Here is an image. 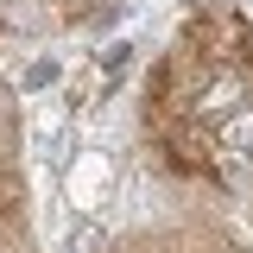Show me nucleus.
<instances>
[{"label":"nucleus","instance_id":"1","mask_svg":"<svg viewBox=\"0 0 253 253\" xmlns=\"http://www.w3.org/2000/svg\"><path fill=\"white\" fill-rule=\"evenodd\" d=\"M101 190H108V158H101V152H89L76 171H70V203H83V209H89Z\"/></svg>","mask_w":253,"mask_h":253},{"label":"nucleus","instance_id":"2","mask_svg":"<svg viewBox=\"0 0 253 253\" xmlns=\"http://www.w3.org/2000/svg\"><path fill=\"white\" fill-rule=\"evenodd\" d=\"M51 76H57V70H51V63H32L26 76H19V83H26V89H51Z\"/></svg>","mask_w":253,"mask_h":253},{"label":"nucleus","instance_id":"3","mask_svg":"<svg viewBox=\"0 0 253 253\" xmlns=\"http://www.w3.org/2000/svg\"><path fill=\"white\" fill-rule=\"evenodd\" d=\"M63 6H70V13H89V6H101V0H63Z\"/></svg>","mask_w":253,"mask_h":253},{"label":"nucleus","instance_id":"4","mask_svg":"<svg viewBox=\"0 0 253 253\" xmlns=\"http://www.w3.org/2000/svg\"><path fill=\"white\" fill-rule=\"evenodd\" d=\"M247 63H253V51H247Z\"/></svg>","mask_w":253,"mask_h":253}]
</instances>
